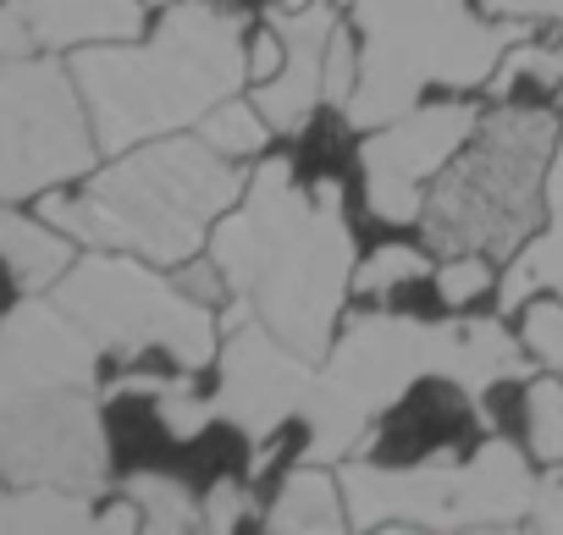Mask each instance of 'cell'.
<instances>
[{
    "label": "cell",
    "mask_w": 563,
    "mask_h": 535,
    "mask_svg": "<svg viewBox=\"0 0 563 535\" xmlns=\"http://www.w3.org/2000/svg\"><path fill=\"white\" fill-rule=\"evenodd\" d=\"M205 248L232 304L305 359H327L343 299L354 293V226L332 177L299 182L294 160H260L243 199L210 226Z\"/></svg>",
    "instance_id": "cell-1"
},
{
    "label": "cell",
    "mask_w": 563,
    "mask_h": 535,
    "mask_svg": "<svg viewBox=\"0 0 563 535\" xmlns=\"http://www.w3.org/2000/svg\"><path fill=\"white\" fill-rule=\"evenodd\" d=\"M73 78L100 149L122 155L133 144L199 127L221 100L249 83L243 18L210 0H172L144 45H84L73 56Z\"/></svg>",
    "instance_id": "cell-2"
},
{
    "label": "cell",
    "mask_w": 563,
    "mask_h": 535,
    "mask_svg": "<svg viewBox=\"0 0 563 535\" xmlns=\"http://www.w3.org/2000/svg\"><path fill=\"white\" fill-rule=\"evenodd\" d=\"M243 188L249 171L238 160H227L205 138L166 133L122 149V160L95 171L84 193L40 199V215L78 243L128 248L177 271L210 243V226L243 199Z\"/></svg>",
    "instance_id": "cell-3"
},
{
    "label": "cell",
    "mask_w": 563,
    "mask_h": 535,
    "mask_svg": "<svg viewBox=\"0 0 563 535\" xmlns=\"http://www.w3.org/2000/svg\"><path fill=\"white\" fill-rule=\"evenodd\" d=\"M360 78L343 105L349 127H382L431 89H486L497 62L530 23L481 18L470 0H349Z\"/></svg>",
    "instance_id": "cell-4"
},
{
    "label": "cell",
    "mask_w": 563,
    "mask_h": 535,
    "mask_svg": "<svg viewBox=\"0 0 563 535\" xmlns=\"http://www.w3.org/2000/svg\"><path fill=\"white\" fill-rule=\"evenodd\" d=\"M558 116L541 105H497L470 144L431 182L420 232L437 254L514 259L547 221V166L558 149Z\"/></svg>",
    "instance_id": "cell-5"
},
{
    "label": "cell",
    "mask_w": 563,
    "mask_h": 535,
    "mask_svg": "<svg viewBox=\"0 0 563 535\" xmlns=\"http://www.w3.org/2000/svg\"><path fill=\"white\" fill-rule=\"evenodd\" d=\"M459 359V315L453 321H415V315H354L327 359L316 365V381L305 392V458L310 464H343L365 453L376 420L409 398L420 376L453 381Z\"/></svg>",
    "instance_id": "cell-6"
},
{
    "label": "cell",
    "mask_w": 563,
    "mask_h": 535,
    "mask_svg": "<svg viewBox=\"0 0 563 535\" xmlns=\"http://www.w3.org/2000/svg\"><path fill=\"white\" fill-rule=\"evenodd\" d=\"M536 486L525 447L508 436H486L470 458H343L349 530H514L530 524Z\"/></svg>",
    "instance_id": "cell-7"
},
{
    "label": "cell",
    "mask_w": 563,
    "mask_h": 535,
    "mask_svg": "<svg viewBox=\"0 0 563 535\" xmlns=\"http://www.w3.org/2000/svg\"><path fill=\"white\" fill-rule=\"evenodd\" d=\"M166 265L139 259L128 248H95L67 265L56 282V304L100 343V354L139 359L166 354L177 370H205L216 348V310L194 299L177 277H161Z\"/></svg>",
    "instance_id": "cell-8"
},
{
    "label": "cell",
    "mask_w": 563,
    "mask_h": 535,
    "mask_svg": "<svg viewBox=\"0 0 563 535\" xmlns=\"http://www.w3.org/2000/svg\"><path fill=\"white\" fill-rule=\"evenodd\" d=\"M95 122L78 78L56 62H0V204L51 193L95 166Z\"/></svg>",
    "instance_id": "cell-9"
},
{
    "label": "cell",
    "mask_w": 563,
    "mask_h": 535,
    "mask_svg": "<svg viewBox=\"0 0 563 535\" xmlns=\"http://www.w3.org/2000/svg\"><path fill=\"white\" fill-rule=\"evenodd\" d=\"M0 480L67 486L95 497L111 480V442H106L95 387L40 392L0 414Z\"/></svg>",
    "instance_id": "cell-10"
},
{
    "label": "cell",
    "mask_w": 563,
    "mask_h": 535,
    "mask_svg": "<svg viewBox=\"0 0 563 535\" xmlns=\"http://www.w3.org/2000/svg\"><path fill=\"white\" fill-rule=\"evenodd\" d=\"M481 127V111L464 100H437V105H415L382 127L365 133L360 144V171H365V204L376 221L409 226L426 210L431 182L448 171V160L470 144V133Z\"/></svg>",
    "instance_id": "cell-11"
},
{
    "label": "cell",
    "mask_w": 563,
    "mask_h": 535,
    "mask_svg": "<svg viewBox=\"0 0 563 535\" xmlns=\"http://www.w3.org/2000/svg\"><path fill=\"white\" fill-rule=\"evenodd\" d=\"M221 376H216V414L243 431L254 447L276 442V431L305 409V392L316 381V359L288 348L265 321H232L221 326Z\"/></svg>",
    "instance_id": "cell-12"
},
{
    "label": "cell",
    "mask_w": 563,
    "mask_h": 535,
    "mask_svg": "<svg viewBox=\"0 0 563 535\" xmlns=\"http://www.w3.org/2000/svg\"><path fill=\"white\" fill-rule=\"evenodd\" d=\"M100 343L56 304L29 293L12 315H0V414L62 387H95Z\"/></svg>",
    "instance_id": "cell-13"
},
{
    "label": "cell",
    "mask_w": 563,
    "mask_h": 535,
    "mask_svg": "<svg viewBox=\"0 0 563 535\" xmlns=\"http://www.w3.org/2000/svg\"><path fill=\"white\" fill-rule=\"evenodd\" d=\"M271 29L282 34V67L254 89V105L271 133H305L316 111L332 105V45L343 34V18L332 0H282Z\"/></svg>",
    "instance_id": "cell-14"
},
{
    "label": "cell",
    "mask_w": 563,
    "mask_h": 535,
    "mask_svg": "<svg viewBox=\"0 0 563 535\" xmlns=\"http://www.w3.org/2000/svg\"><path fill=\"white\" fill-rule=\"evenodd\" d=\"M40 51H84V45H122L144 34L150 0H18Z\"/></svg>",
    "instance_id": "cell-15"
},
{
    "label": "cell",
    "mask_w": 563,
    "mask_h": 535,
    "mask_svg": "<svg viewBox=\"0 0 563 535\" xmlns=\"http://www.w3.org/2000/svg\"><path fill=\"white\" fill-rule=\"evenodd\" d=\"M536 293H563V133L547 166V221L541 232H530L525 254L508 259V277L497 282V310L519 315Z\"/></svg>",
    "instance_id": "cell-16"
},
{
    "label": "cell",
    "mask_w": 563,
    "mask_h": 535,
    "mask_svg": "<svg viewBox=\"0 0 563 535\" xmlns=\"http://www.w3.org/2000/svg\"><path fill=\"white\" fill-rule=\"evenodd\" d=\"M265 530L276 535H338L349 530V497H343V475H327L321 464H299L282 491L265 508Z\"/></svg>",
    "instance_id": "cell-17"
},
{
    "label": "cell",
    "mask_w": 563,
    "mask_h": 535,
    "mask_svg": "<svg viewBox=\"0 0 563 535\" xmlns=\"http://www.w3.org/2000/svg\"><path fill=\"white\" fill-rule=\"evenodd\" d=\"M0 265L12 271V282L23 293H45L67 277L73 265V237L62 226H51L45 215H23V210H7L0 204Z\"/></svg>",
    "instance_id": "cell-18"
},
{
    "label": "cell",
    "mask_w": 563,
    "mask_h": 535,
    "mask_svg": "<svg viewBox=\"0 0 563 535\" xmlns=\"http://www.w3.org/2000/svg\"><path fill=\"white\" fill-rule=\"evenodd\" d=\"M89 491L67 486H12L7 508H0V530H23V535H62V530H95Z\"/></svg>",
    "instance_id": "cell-19"
},
{
    "label": "cell",
    "mask_w": 563,
    "mask_h": 535,
    "mask_svg": "<svg viewBox=\"0 0 563 535\" xmlns=\"http://www.w3.org/2000/svg\"><path fill=\"white\" fill-rule=\"evenodd\" d=\"M122 491L139 502L144 530H155V535L205 530V502H194V491H188L183 480L161 475V469H139V475H128V486H122Z\"/></svg>",
    "instance_id": "cell-20"
},
{
    "label": "cell",
    "mask_w": 563,
    "mask_h": 535,
    "mask_svg": "<svg viewBox=\"0 0 563 535\" xmlns=\"http://www.w3.org/2000/svg\"><path fill=\"white\" fill-rule=\"evenodd\" d=\"M199 138L210 144V149H221L227 160H249V155H260L265 144H271V122L260 116V105L254 100H221L205 122H199Z\"/></svg>",
    "instance_id": "cell-21"
},
{
    "label": "cell",
    "mask_w": 563,
    "mask_h": 535,
    "mask_svg": "<svg viewBox=\"0 0 563 535\" xmlns=\"http://www.w3.org/2000/svg\"><path fill=\"white\" fill-rule=\"evenodd\" d=\"M525 436L536 464H563V381L536 376L525 387Z\"/></svg>",
    "instance_id": "cell-22"
},
{
    "label": "cell",
    "mask_w": 563,
    "mask_h": 535,
    "mask_svg": "<svg viewBox=\"0 0 563 535\" xmlns=\"http://www.w3.org/2000/svg\"><path fill=\"white\" fill-rule=\"evenodd\" d=\"M426 277H431V254L426 248H415V243H382L354 271V293L382 299V293H398V288L426 282Z\"/></svg>",
    "instance_id": "cell-23"
},
{
    "label": "cell",
    "mask_w": 563,
    "mask_h": 535,
    "mask_svg": "<svg viewBox=\"0 0 563 535\" xmlns=\"http://www.w3.org/2000/svg\"><path fill=\"white\" fill-rule=\"evenodd\" d=\"M155 420L166 425L172 442H194V436H199L210 420H221V414H216V398H199L188 376H172V381L155 392Z\"/></svg>",
    "instance_id": "cell-24"
},
{
    "label": "cell",
    "mask_w": 563,
    "mask_h": 535,
    "mask_svg": "<svg viewBox=\"0 0 563 535\" xmlns=\"http://www.w3.org/2000/svg\"><path fill=\"white\" fill-rule=\"evenodd\" d=\"M519 343L536 365H547L552 376H563V293L558 299H530L519 310Z\"/></svg>",
    "instance_id": "cell-25"
},
{
    "label": "cell",
    "mask_w": 563,
    "mask_h": 535,
    "mask_svg": "<svg viewBox=\"0 0 563 535\" xmlns=\"http://www.w3.org/2000/svg\"><path fill=\"white\" fill-rule=\"evenodd\" d=\"M492 288L497 282H492V259L486 254H442V265H437V299L448 310H464V304H475Z\"/></svg>",
    "instance_id": "cell-26"
},
{
    "label": "cell",
    "mask_w": 563,
    "mask_h": 535,
    "mask_svg": "<svg viewBox=\"0 0 563 535\" xmlns=\"http://www.w3.org/2000/svg\"><path fill=\"white\" fill-rule=\"evenodd\" d=\"M249 508H254V502H249V486L221 480V486H210V497H205V530H238Z\"/></svg>",
    "instance_id": "cell-27"
},
{
    "label": "cell",
    "mask_w": 563,
    "mask_h": 535,
    "mask_svg": "<svg viewBox=\"0 0 563 535\" xmlns=\"http://www.w3.org/2000/svg\"><path fill=\"white\" fill-rule=\"evenodd\" d=\"M34 29L23 18L18 0H0V62H18V56H34Z\"/></svg>",
    "instance_id": "cell-28"
},
{
    "label": "cell",
    "mask_w": 563,
    "mask_h": 535,
    "mask_svg": "<svg viewBox=\"0 0 563 535\" xmlns=\"http://www.w3.org/2000/svg\"><path fill=\"white\" fill-rule=\"evenodd\" d=\"M530 530H563V464H547V480L536 486Z\"/></svg>",
    "instance_id": "cell-29"
},
{
    "label": "cell",
    "mask_w": 563,
    "mask_h": 535,
    "mask_svg": "<svg viewBox=\"0 0 563 535\" xmlns=\"http://www.w3.org/2000/svg\"><path fill=\"white\" fill-rule=\"evenodd\" d=\"M481 7L514 23H563V0H481Z\"/></svg>",
    "instance_id": "cell-30"
},
{
    "label": "cell",
    "mask_w": 563,
    "mask_h": 535,
    "mask_svg": "<svg viewBox=\"0 0 563 535\" xmlns=\"http://www.w3.org/2000/svg\"><path fill=\"white\" fill-rule=\"evenodd\" d=\"M276 67H282V34L265 23V29H260V40H249V78H254V83H265Z\"/></svg>",
    "instance_id": "cell-31"
},
{
    "label": "cell",
    "mask_w": 563,
    "mask_h": 535,
    "mask_svg": "<svg viewBox=\"0 0 563 535\" xmlns=\"http://www.w3.org/2000/svg\"><path fill=\"white\" fill-rule=\"evenodd\" d=\"M95 530H144V513H139V502L122 491V502H111V513H95Z\"/></svg>",
    "instance_id": "cell-32"
},
{
    "label": "cell",
    "mask_w": 563,
    "mask_h": 535,
    "mask_svg": "<svg viewBox=\"0 0 563 535\" xmlns=\"http://www.w3.org/2000/svg\"><path fill=\"white\" fill-rule=\"evenodd\" d=\"M150 7H172V0H150Z\"/></svg>",
    "instance_id": "cell-33"
},
{
    "label": "cell",
    "mask_w": 563,
    "mask_h": 535,
    "mask_svg": "<svg viewBox=\"0 0 563 535\" xmlns=\"http://www.w3.org/2000/svg\"><path fill=\"white\" fill-rule=\"evenodd\" d=\"M0 508H7V491H0Z\"/></svg>",
    "instance_id": "cell-34"
}]
</instances>
